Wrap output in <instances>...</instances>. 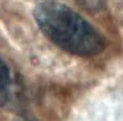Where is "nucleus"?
Returning <instances> with one entry per match:
<instances>
[{
    "label": "nucleus",
    "instance_id": "f257e3e1",
    "mask_svg": "<svg viewBox=\"0 0 123 121\" xmlns=\"http://www.w3.org/2000/svg\"><path fill=\"white\" fill-rule=\"evenodd\" d=\"M40 31L54 45L74 56L90 57L106 48V39L85 17L57 1H43L33 11Z\"/></svg>",
    "mask_w": 123,
    "mask_h": 121
},
{
    "label": "nucleus",
    "instance_id": "f03ea898",
    "mask_svg": "<svg viewBox=\"0 0 123 121\" xmlns=\"http://www.w3.org/2000/svg\"><path fill=\"white\" fill-rule=\"evenodd\" d=\"M11 80H12L11 69H9L8 64L4 61V59L0 56V94L9 88Z\"/></svg>",
    "mask_w": 123,
    "mask_h": 121
},
{
    "label": "nucleus",
    "instance_id": "7ed1b4c3",
    "mask_svg": "<svg viewBox=\"0 0 123 121\" xmlns=\"http://www.w3.org/2000/svg\"><path fill=\"white\" fill-rule=\"evenodd\" d=\"M77 1L83 8L90 11H99L106 6V0H77Z\"/></svg>",
    "mask_w": 123,
    "mask_h": 121
},
{
    "label": "nucleus",
    "instance_id": "20e7f679",
    "mask_svg": "<svg viewBox=\"0 0 123 121\" xmlns=\"http://www.w3.org/2000/svg\"><path fill=\"white\" fill-rule=\"evenodd\" d=\"M19 121H35V120H19Z\"/></svg>",
    "mask_w": 123,
    "mask_h": 121
}]
</instances>
